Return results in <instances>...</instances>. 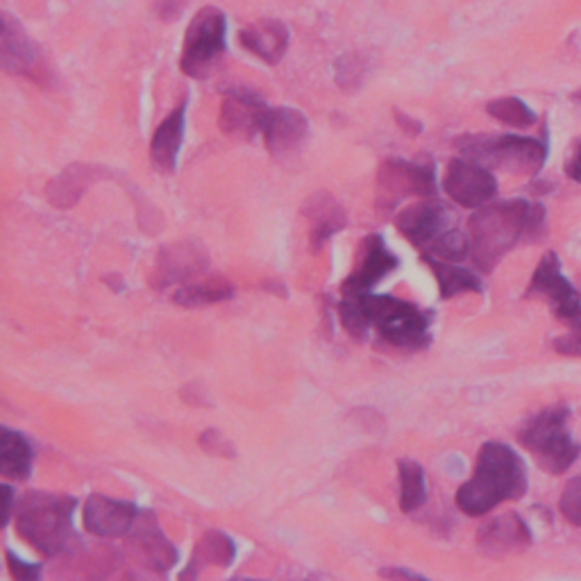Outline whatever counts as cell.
<instances>
[{
    "instance_id": "obj_21",
    "label": "cell",
    "mask_w": 581,
    "mask_h": 581,
    "mask_svg": "<svg viewBox=\"0 0 581 581\" xmlns=\"http://www.w3.org/2000/svg\"><path fill=\"white\" fill-rule=\"evenodd\" d=\"M239 39L246 50L257 55L259 60H264L266 65H277L288 46V32H286L284 23L273 21V19L253 23L250 28L242 30Z\"/></svg>"
},
{
    "instance_id": "obj_6",
    "label": "cell",
    "mask_w": 581,
    "mask_h": 581,
    "mask_svg": "<svg viewBox=\"0 0 581 581\" xmlns=\"http://www.w3.org/2000/svg\"><path fill=\"white\" fill-rule=\"evenodd\" d=\"M360 301L371 325L388 345L402 347V351H423L430 345L432 314L393 296L366 294Z\"/></svg>"
},
{
    "instance_id": "obj_13",
    "label": "cell",
    "mask_w": 581,
    "mask_h": 581,
    "mask_svg": "<svg viewBox=\"0 0 581 581\" xmlns=\"http://www.w3.org/2000/svg\"><path fill=\"white\" fill-rule=\"evenodd\" d=\"M132 559L155 572H166L178 561V550L164 536L152 511H141L135 528L128 534Z\"/></svg>"
},
{
    "instance_id": "obj_22",
    "label": "cell",
    "mask_w": 581,
    "mask_h": 581,
    "mask_svg": "<svg viewBox=\"0 0 581 581\" xmlns=\"http://www.w3.org/2000/svg\"><path fill=\"white\" fill-rule=\"evenodd\" d=\"M102 176V170L98 166H85V164H73L69 166L62 176H57L55 180L48 183L46 196L48 203L55 207H73L82 194L87 191L89 185H93L96 178Z\"/></svg>"
},
{
    "instance_id": "obj_2",
    "label": "cell",
    "mask_w": 581,
    "mask_h": 581,
    "mask_svg": "<svg viewBox=\"0 0 581 581\" xmlns=\"http://www.w3.org/2000/svg\"><path fill=\"white\" fill-rule=\"evenodd\" d=\"M530 480L525 461L500 441L482 445L473 477L456 491V506L473 518L491 513L504 502L520 500L528 493Z\"/></svg>"
},
{
    "instance_id": "obj_18",
    "label": "cell",
    "mask_w": 581,
    "mask_h": 581,
    "mask_svg": "<svg viewBox=\"0 0 581 581\" xmlns=\"http://www.w3.org/2000/svg\"><path fill=\"white\" fill-rule=\"evenodd\" d=\"M0 62L12 76L32 73L39 67V48L14 17L3 14V37H0Z\"/></svg>"
},
{
    "instance_id": "obj_32",
    "label": "cell",
    "mask_w": 581,
    "mask_h": 581,
    "mask_svg": "<svg viewBox=\"0 0 581 581\" xmlns=\"http://www.w3.org/2000/svg\"><path fill=\"white\" fill-rule=\"evenodd\" d=\"M559 511L570 525L581 528V473L565 484L559 500Z\"/></svg>"
},
{
    "instance_id": "obj_16",
    "label": "cell",
    "mask_w": 581,
    "mask_h": 581,
    "mask_svg": "<svg viewBox=\"0 0 581 581\" xmlns=\"http://www.w3.org/2000/svg\"><path fill=\"white\" fill-rule=\"evenodd\" d=\"M397 268V259L384 246L380 235H368L362 244V255L355 273L341 286L343 298H362L371 294L373 286Z\"/></svg>"
},
{
    "instance_id": "obj_7",
    "label": "cell",
    "mask_w": 581,
    "mask_h": 581,
    "mask_svg": "<svg viewBox=\"0 0 581 581\" xmlns=\"http://www.w3.org/2000/svg\"><path fill=\"white\" fill-rule=\"evenodd\" d=\"M406 198H436V178L432 161L386 159L377 170L375 205L380 211L395 209Z\"/></svg>"
},
{
    "instance_id": "obj_1",
    "label": "cell",
    "mask_w": 581,
    "mask_h": 581,
    "mask_svg": "<svg viewBox=\"0 0 581 581\" xmlns=\"http://www.w3.org/2000/svg\"><path fill=\"white\" fill-rule=\"evenodd\" d=\"M545 229V207L522 198L491 200L471 220V257L480 273H491L522 239H539Z\"/></svg>"
},
{
    "instance_id": "obj_24",
    "label": "cell",
    "mask_w": 581,
    "mask_h": 581,
    "mask_svg": "<svg viewBox=\"0 0 581 581\" xmlns=\"http://www.w3.org/2000/svg\"><path fill=\"white\" fill-rule=\"evenodd\" d=\"M32 471V447L30 443L8 427L0 430V473L6 480L26 482Z\"/></svg>"
},
{
    "instance_id": "obj_11",
    "label": "cell",
    "mask_w": 581,
    "mask_h": 581,
    "mask_svg": "<svg viewBox=\"0 0 581 581\" xmlns=\"http://www.w3.org/2000/svg\"><path fill=\"white\" fill-rule=\"evenodd\" d=\"M443 189L456 205L466 209H480L498 196V183L491 168L466 157L447 164Z\"/></svg>"
},
{
    "instance_id": "obj_29",
    "label": "cell",
    "mask_w": 581,
    "mask_h": 581,
    "mask_svg": "<svg viewBox=\"0 0 581 581\" xmlns=\"http://www.w3.org/2000/svg\"><path fill=\"white\" fill-rule=\"evenodd\" d=\"M486 111L493 116L495 121L511 126V128H532L536 124V114L530 109V105H525L520 98H513V96L491 100L486 105Z\"/></svg>"
},
{
    "instance_id": "obj_8",
    "label": "cell",
    "mask_w": 581,
    "mask_h": 581,
    "mask_svg": "<svg viewBox=\"0 0 581 581\" xmlns=\"http://www.w3.org/2000/svg\"><path fill=\"white\" fill-rule=\"evenodd\" d=\"M225 50V17L216 8H203L189 23L180 67L191 78H207Z\"/></svg>"
},
{
    "instance_id": "obj_17",
    "label": "cell",
    "mask_w": 581,
    "mask_h": 581,
    "mask_svg": "<svg viewBox=\"0 0 581 581\" xmlns=\"http://www.w3.org/2000/svg\"><path fill=\"white\" fill-rule=\"evenodd\" d=\"M264 141L275 159L294 157L309 135L305 114L294 107H275L268 111L264 124Z\"/></svg>"
},
{
    "instance_id": "obj_20",
    "label": "cell",
    "mask_w": 581,
    "mask_h": 581,
    "mask_svg": "<svg viewBox=\"0 0 581 581\" xmlns=\"http://www.w3.org/2000/svg\"><path fill=\"white\" fill-rule=\"evenodd\" d=\"M183 137H185V102L173 109L168 114V119L159 124L150 144V159L164 176H168V173H173L178 166Z\"/></svg>"
},
{
    "instance_id": "obj_25",
    "label": "cell",
    "mask_w": 581,
    "mask_h": 581,
    "mask_svg": "<svg viewBox=\"0 0 581 581\" xmlns=\"http://www.w3.org/2000/svg\"><path fill=\"white\" fill-rule=\"evenodd\" d=\"M235 296V286H232L223 277H205L200 282H187L183 284L176 294H173V303L185 309H196L205 305H216L223 301H229Z\"/></svg>"
},
{
    "instance_id": "obj_4",
    "label": "cell",
    "mask_w": 581,
    "mask_h": 581,
    "mask_svg": "<svg viewBox=\"0 0 581 581\" xmlns=\"http://www.w3.org/2000/svg\"><path fill=\"white\" fill-rule=\"evenodd\" d=\"M570 410L565 404L550 406L528 418L518 430V441L534 454L548 475H563L581 454V445L568 432Z\"/></svg>"
},
{
    "instance_id": "obj_40",
    "label": "cell",
    "mask_w": 581,
    "mask_h": 581,
    "mask_svg": "<svg viewBox=\"0 0 581 581\" xmlns=\"http://www.w3.org/2000/svg\"><path fill=\"white\" fill-rule=\"evenodd\" d=\"M395 119H397V124L406 130V132H412V135H421V130H423V126L418 124V121H412L410 116H404V114H400V111H395Z\"/></svg>"
},
{
    "instance_id": "obj_23",
    "label": "cell",
    "mask_w": 581,
    "mask_h": 581,
    "mask_svg": "<svg viewBox=\"0 0 581 581\" xmlns=\"http://www.w3.org/2000/svg\"><path fill=\"white\" fill-rule=\"evenodd\" d=\"M307 214L312 223V248L318 253L336 232L347 225V216L343 207L329 194H316L307 203Z\"/></svg>"
},
{
    "instance_id": "obj_39",
    "label": "cell",
    "mask_w": 581,
    "mask_h": 581,
    "mask_svg": "<svg viewBox=\"0 0 581 581\" xmlns=\"http://www.w3.org/2000/svg\"><path fill=\"white\" fill-rule=\"evenodd\" d=\"M0 491H3V498H6V506H3V525H8L10 518H12V509H14V495H12V489L6 484L0 486Z\"/></svg>"
},
{
    "instance_id": "obj_41",
    "label": "cell",
    "mask_w": 581,
    "mask_h": 581,
    "mask_svg": "<svg viewBox=\"0 0 581 581\" xmlns=\"http://www.w3.org/2000/svg\"><path fill=\"white\" fill-rule=\"evenodd\" d=\"M574 100H579V102H581V89L574 93Z\"/></svg>"
},
{
    "instance_id": "obj_10",
    "label": "cell",
    "mask_w": 581,
    "mask_h": 581,
    "mask_svg": "<svg viewBox=\"0 0 581 581\" xmlns=\"http://www.w3.org/2000/svg\"><path fill=\"white\" fill-rule=\"evenodd\" d=\"M395 227L414 246L427 253L441 237L456 227V216L436 198H423L397 214Z\"/></svg>"
},
{
    "instance_id": "obj_34",
    "label": "cell",
    "mask_w": 581,
    "mask_h": 581,
    "mask_svg": "<svg viewBox=\"0 0 581 581\" xmlns=\"http://www.w3.org/2000/svg\"><path fill=\"white\" fill-rule=\"evenodd\" d=\"M554 351L563 357H574L581 360V325L577 327H568V332L559 338H554L552 343Z\"/></svg>"
},
{
    "instance_id": "obj_35",
    "label": "cell",
    "mask_w": 581,
    "mask_h": 581,
    "mask_svg": "<svg viewBox=\"0 0 581 581\" xmlns=\"http://www.w3.org/2000/svg\"><path fill=\"white\" fill-rule=\"evenodd\" d=\"M6 557H8V568H10V572H12L14 579H19V581H35V579L41 577V565H37V563H26V561H21L17 554H12L10 550L6 552Z\"/></svg>"
},
{
    "instance_id": "obj_3",
    "label": "cell",
    "mask_w": 581,
    "mask_h": 581,
    "mask_svg": "<svg viewBox=\"0 0 581 581\" xmlns=\"http://www.w3.org/2000/svg\"><path fill=\"white\" fill-rule=\"evenodd\" d=\"M76 500L50 493H30L17 506V534L39 554L55 559L73 548Z\"/></svg>"
},
{
    "instance_id": "obj_28",
    "label": "cell",
    "mask_w": 581,
    "mask_h": 581,
    "mask_svg": "<svg viewBox=\"0 0 581 581\" xmlns=\"http://www.w3.org/2000/svg\"><path fill=\"white\" fill-rule=\"evenodd\" d=\"M397 473H400V509L404 513H414L427 500L425 471H423L421 463L402 459L397 463Z\"/></svg>"
},
{
    "instance_id": "obj_31",
    "label": "cell",
    "mask_w": 581,
    "mask_h": 581,
    "mask_svg": "<svg viewBox=\"0 0 581 581\" xmlns=\"http://www.w3.org/2000/svg\"><path fill=\"white\" fill-rule=\"evenodd\" d=\"M338 316H341V323L345 327V332L351 334L353 338H364L368 327H371V321L362 307V301L360 298H343V303L338 305Z\"/></svg>"
},
{
    "instance_id": "obj_27",
    "label": "cell",
    "mask_w": 581,
    "mask_h": 581,
    "mask_svg": "<svg viewBox=\"0 0 581 581\" xmlns=\"http://www.w3.org/2000/svg\"><path fill=\"white\" fill-rule=\"evenodd\" d=\"M425 262L430 264V268L434 270V277L439 279L443 301H450L461 294H482L484 284L475 273L454 266V262H443V259H434L427 255H425Z\"/></svg>"
},
{
    "instance_id": "obj_19",
    "label": "cell",
    "mask_w": 581,
    "mask_h": 581,
    "mask_svg": "<svg viewBox=\"0 0 581 581\" xmlns=\"http://www.w3.org/2000/svg\"><path fill=\"white\" fill-rule=\"evenodd\" d=\"M207 255L196 244H176L161 248L157 262V286H168L173 282H189L191 277L205 273Z\"/></svg>"
},
{
    "instance_id": "obj_5",
    "label": "cell",
    "mask_w": 581,
    "mask_h": 581,
    "mask_svg": "<svg viewBox=\"0 0 581 581\" xmlns=\"http://www.w3.org/2000/svg\"><path fill=\"white\" fill-rule=\"evenodd\" d=\"M459 152L491 170L511 176H536L548 159V146L518 135H469L456 139Z\"/></svg>"
},
{
    "instance_id": "obj_37",
    "label": "cell",
    "mask_w": 581,
    "mask_h": 581,
    "mask_svg": "<svg viewBox=\"0 0 581 581\" xmlns=\"http://www.w3.org/2000/svg\"><path fill=\"white\" fill-rule=\"evenodd\" d=\"M565 176L572 180V183H579L581 185V139H577L572 144V150H570V157L565 159Z\"/></svg>"
},
{
    "instance_id": "obj_33",
    "label": "cell",
    "mask_w": 581,
    "mask_h": 581,
    "mask_svg": "<svg viewBox=\"0 0 581 581\" xmlns=\"http://www.w3.org/2000/svg\"><path fill=\"white\" fill-rule=\"evenodd\" d=\"M198 443H200V447H203L207 454H211V456L232 459V456L237 454L235 447H232V443H229L220 432H216V430H205V432L200 434Z\"/></svg>"
},
{
    "instance_id": "obj_36",
    "label": "cell",
    "mask_w": 581,
    "mask_h": 581,
    "mask_svg": "<svg viewBox=\"0 0 581 581\" xmlns=\"http://www.w3.org/2000/svg\"><path fill=\"white\" fill-rule=\"evenodd\" d=\"M152 8L161 21H176L187 8V0H152Z\"/></svg>"
},
{
    "instance_id": "obj_12",
    "label": "cell",
    "mask_w": 581,
    "mask_h": 581,
    "mask_svg": "<svg viewBox=\"0 0 581 581\" xmlns=\"http://www.w3.org/2000/svg\"><path fill=\"white\" fill-rule=\"evenodd\" d=\"M268 111L270 109L264 105V100L250 91H227L220 105L218 126L232 139L250 141L264 132Z\"/></svg>"
},
{
    "instance_id": "obj_30",
    "label": "cell",
    "mask_w": 581,
    "mask_h": 581,
    "mask_svg": "<svg viewBox=\"0 0 581 581\" xmlns=\"http://www.w3.org/2000/svg\"><path fill=\"white\" fill-rule=\"evenodd\" d=\"M368 73V60L360 52H345L341 55L334 65L336 85L343 91H357Z\"/></svg>"
},
{
    "instance_id": "obj_14",
    "label": "cell",
    "mask_w": 581,
    "mask_h": 581,
    "mask_svg": "<svg viewBox=\"0 0 581 581\" xmlns=\"http://www.w3.org/2000/svg\"><path fill=\"white\" fill-rule=\"evenodd\" d=\"M532 545V532L528 522L518 513L506 511L477 530V550L489 559H504L518 552H525Z\"/></svg>"
},
{
    "instance_id": "obj_9",
    "label": "cell",
    "mask_w": 581,
    "mask_h": 581,
    "mask_svg": "<svg viewBox=\"0 0 581 581\" xmlns=\"http://www.w3.org/2000/svg\"><path fill=\"white\" fill-rule=\"evenodd\" d=\"M528 298H543L550 303L552 314L565 325V327H577L581 325V298L577 296V290L572 282L561 273V262L557 253H545L541 264L536 266Z\"/></svg>"
},
{
    "instance_id": "obj_38",
    "label": "cell",
    "mask_w": 581,
    "mask_h": 581,
    "mask_svg": "<svg viewBox=\"0 0 581 581\" xmlns=\"http://www.w3.org/2000/svg\"><path fill=\"white\" fill-rule=\"evenodd\" d=\"M380 577H391V579H423L418 572H410V570H402V568H384L380 570Z\"/></svg>"
},
{
    "instance_id": "obj_15",
    "label": "cell",
    "mask_w": 581,
    "mask_h": 581,
    "mask_svg": "<svg viewBox=\"0 0 581 581\" xmlns=\"http://www.w3.org/2000/svg\"><path fill=\"white\" fill-rule=\"evenodd\" d=\"M85 528L98 539H124L135 528L139 509L132 502L111 500L105 495H91L85 504Z\"/></svg>"
},
{
    "instance_id": "obj_26",
    "label": "cell",
    "mask_w": 581,
    "mask_h": 581,
    "mask_svg": "<svg viewBox=\"0 0 581 581\" xmlns=\"http://www.w3.org/2000/svg\"><path fill=\"white\" fill-rule=\"evenodd\" d=\"M235 543L223 532H207L191 557L189 568L180 574L183 579H191L198 574V570L207 568V565H218V568H227L232 561H235Z\"/></svg>"
}]
</instances>
